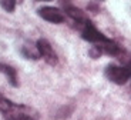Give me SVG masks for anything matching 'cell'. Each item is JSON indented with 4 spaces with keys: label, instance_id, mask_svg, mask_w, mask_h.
Listing matches in <instances>:
<instances>
[{
    "label": "cell",
    "instance_id": "6da1fadb",
    "mask_svg": "<svg viewBox=\"0 0 131 120\" xmlns=\"http://www.w3.org/2000/svg\"><path fill=\"white\" fill-rule=\"evenodd\" d=\"M4 120H39V112L27 104H16L12 101L6 112L3 113Z\"/></svg>",
    "mask_w": 131,
    "mask_h": 120
},
{
    "label": "cell",
    "instance_id": "7a4b0ae2",
    "mask_svg": "<svg viewBox=\"0 0 131 120\" xmlns=\"http://www.w3.org/2000/svg\"><path fill=\"white\" fill-rule=\"evenodd\" d=\"M104 75L111 83L125 85L131 79V64H108Z\"/></svg>",
    "mask_w": 131,
    "mask_h": 120
},
{
    "label": "cell",
    "instance_id": "3957f363",
    "mask_svg": "<svg viewBox=\"0 0 131 120\" xmlns=\"http://www.w3.org/2000/svg\"><path fill=\"white\" fill-rule=\"evenodd\" d=\"M80 33H81V37L85 42H90V43H93V44H100V43H104L108 40V37H105L91 22L87 23V24L80 30Z\"/></svg>",
    "mask_w": 131,
    "mask_h": 120
},
{
    "label": "cell",
    "instance_id": "277c9868",
    "mask_svg": "<svg viewBox=\"0 0 131 120\" xmlns=\"http://www.w3.org/2000/svg\"><path fill=\"white\" fill-rule=\"evenodd\" d=\"M37 49H39V53H40V57H43V60L50 66H56L59 63V57H57L56 52L53 50L51 44L47 42L46 39H40L37 40L36 43Z\"/></svg>",
    "mask_w": 131,
    "mask_h": 120
},
{
    "label": "cell",
    "instance_id": "5b68a950",
    "mask_svg": "<svg viewBox=\"0 0 131 120\" xmlns=\"http://www.w3.org/2000/svg\"><path fill=\"white\" fill-rule=\"evenodd\" d=\"M39 16L50 23H54V24H60V23H63L66 20V14L61 10L56 9V7H50V6L39 9Z\"/></svg>",
    "mask_w": 131,
    "mask_h": 120
},
{
    "label": "cell",
    "instance_id": "8992f818",
    "mask_svg": "<svg viewBox=\"0 0 131 120\" xmlns=\"http://www.w3.org/2000/svg\"><path fill=\"white\" fill-rule=\"evenodd\" d=\"M0 73H3L7 77V80L10 81V85L13 87L19 86V76H17V70L12 66L6 64V63H0Z\"/></svg>",
    "mask_w": 131,
    "mask_h": 120
},
{
    "label": "cell",
    "instance_id": "52a82bcc",
    "mask_svg": "<svg viewBox=\"0 0 131 120\" xmlns=\"http://www.w3.org/2000/svg\"><path fill=\"white\" fill-rule=\"evenodd\" d=\"M21 54L24 56L26 59H33V60H37L40 59V53H39V49L37 46H29V44H24L21 47Z\"/></svg>",
    "mask_w": 131,
    "mask_h": 120
},
{
    "label": "cell",
    "instance_id": "ba28073f",
    "mask_svg": "<svg viewBox=\"0 0 131 120\" xmlns=\"http://www.w3.org/2000/svg\"><path fill=\"white\" fill-rule=\"evenodd\" d=\"M0 6L3 7L6 12L13 13L16 9V0H0Z\"/></svg>",
    "mask_w": 131,
    "mask_h": 120
},
{
    "label": "cell",
    "instance_id": "9c48e42d",
    "mask_svg": "<svg viewBox=\"0 0 131 120\" xmlns=\"http://www.w3.org/2000/svg\"><path fill=\"white\" fill-rule=\"evenodd\" d=\"M10 104H12V100H9V99H6L3 96V94L0 93V113L3 114L4 112L7 110V109H9V106Z\"/></svg>",
    "mask_w": 131,
    "mask_h": 120
},
{
    "label": "cell",
    "instance_id": "30bf717a",
    "mask_svg": "<svg viewBox=\"0 0 131 120\" xmlns=\"http://www.w3.org/2000/svg\"><path fill=\"white\" fill-rule=\"evenodd\" d=\"M36 2H50V0H36Z\"/></svg>",
    "mask_w": 131,
    "mask_h": 120
}]
</instances>
